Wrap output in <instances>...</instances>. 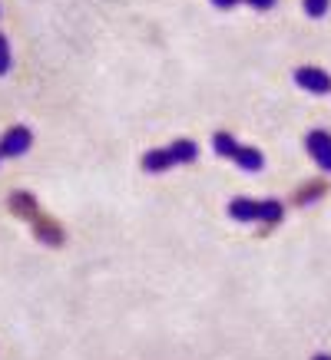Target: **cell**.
<instances>
[{"instance_id":"6da1fadb","label":"cell","mask_w":331,"mask_h":360,"mask_svg":"<svg viewBox=\"0 0 331 360\" xmlns=\"http://www.w3.org/2000/svg\"><path fill=\"white\" fill-rule=\"evenodd\" d=\"M212 149H216V155H222V159H232L242 172H262L265 169V155L258 153L255 146L235 142L229 132H216V136H212Z\"/></svg>"},{"instance_id":"7a4b0ae2","label":"cell","mask_w":331,"mask_h":360,"mask_svg":"<svg viewBox=\"0 0 331 360\" xmlns=\"http://www.w3.org/2000/svg\"><path fill=\"white\" fill-rule=\"evenodd\" d=\"M295 83L311 96H328L331 93V73L321 66H298L295 70Z\"/></svg>"},{"instance_id":"3957f363","label":"cell","mask_w":331,"mask_h":360,"mask_svg":"<svg viewBox=\"0 0 331 360\" xmlns=\"http://www.w3.org/2000/svg\"><path fill=\"white\" fill-rule=\"evenodd\" d=\"M30 146H33V132L27 126H11L4 132V139H0V155L4 159H20V155L30 153Z\"/></svg>"},{"instance_id":"277c9868","label":"cell","mask_w":331,"mask_h":360,"mask_svg":"<svg viewBox=\"0 0 331 360\" xmlns=\"http://www.w3.org/2000/svg\"><path fill=\"white\" fill-rule=\"evenodd\" d=\"M305 149H308V155L318 162V169L331 172V132L311 129L308 136H305Z\"/></svg>"},{"instance_id":"5b68a950","label":"cell","mask_w":331,"mask_h":360,"mask_svg":"<svg viewBox=\"0 0 331 360\" xmlns=\"http://www.w3.org/2000/svg\"><path fill=\"white\" fill-rule=\"evenodd\" d=\"M229 215L235 221H242V225H252V221H258V215H262V198H232L229 202Z\"/></svg>"},{"instance_id":"8992f818","label":"cell","mask_w":331,"mask_h":360,"mask_svg":"<svg viewBox=\"0 0 331 360\" xmlns=\"http://www.w3.org/2000/svg\"><path fill=\"white\" fill-rule=\"evenodd\" d=\"M166 153H169V159H173V165H189L199 159V146L192 139H176L166 146Z\"/></svg>"},{"instance_id":"52a82bcc","label":"cell","mask_w":331,"mask_h":360,"mask_svg":"<svg viewBox=\"0 0 331 360\" xmlns=\"http://www.w3.org/2000/svg\"><path fill=\"white\" fill-rule=\"evenodd\" d=\"M166 169H173V159H169V153H166V146L143 155V172L159 175V172H166Z\"/></svg>"},{"instance_id":"ba28073f","label":"cell","mask_w":331,"mask_h":360,"mask_svg":"<svg viewBox=\"0 0 331 360\" xmlns=\"http://www.w3.org/2000/svg\"><path fill=\"white\" fill-rule=\"evenodd\" d=\"M282 215H285V205H282L278 198H262V215H258L262 225H278Z\"/></svg>"},{"instance_id":"9c48e42d","label":"cell","mask_w":331,"mask_h":360,"mask_svg":"<svg viewBox=\"0 0 331 360\" xmlns=\"http://www.w3.org/2000/svg\"><path fill=\"white\" fill-rule=\"evenodd\" d=\"M301 4H305V13H308L311 20H321L331 7V0H301Z\"/></svg>"},{"instance_id":"30bf717a","label":"cell","mask_w":331,"mask_h":360,"mask_svg":"<svg viewBox=\"0 0 331 360\" xmlns=\"http://www.w3.org/2000/svg\"><path fill=\"white\" fill-rule=\"evenodd\" d=\"M11 70V44H7V37L0 33V77Z\"/></svg>"},{"instance_id":"8fae6325","label":"cell","mask_w":331,"mask_h":360,"mask_svg":"<svg viewBox=\"0 0 331 360\" xmlns=\"http://www.w3.org/2000/svg\"><path fill=\"white\" fill-rule=\"evenodd\" d=\"M245 4H249V7H252V11H272V7H275L278 0H245Z\"/></svg>"},{"instance_id":"7c38bea8","label":"cell","mask_w":331,"mask_h":360,"mask_svg":"<svg viewBox=\"0 0 331 360\" xmlns=\"http://www.w3.org/2000/svg\"><path fill=\"white\" fill-rule=\"evenodd\" d=\"M239 4H245V0H212L216 11H232V7H239Z\"/></svg>"},{"instance_id":"4fadbf2b","label":"cell","mask_w":331,"mask_h":360,"mask_svg":"<svg viewBox=\"0 0 331 360\" xmlns=\"http://www.w3.org/2000/svg\"><path fill=\"white\" fill-rule=\"evenodd\" d=\"M311 360H331V354H315Z\"/></svg>"},{"instance_id":"5bb4252c","label":"cell","mask_w":331,"mask_h":360,"mask_svg":"<svg viewBox=\"0 0 331 360\" xmlns=\"http://www.w3.org/2000/svg\"><path fill=\"white\" fill-rule=\"evenodd\" d=\"M0 159H4V155H0Z\"/></svg>"}]
</instances>
